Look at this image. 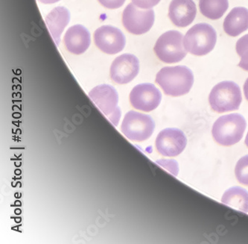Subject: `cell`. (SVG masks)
I'll return each instance as SVG.
<instances>
[{
  "mask_svg": "<svg viewBox=\"0 0 248 244\" xmlns=\"http://www.w3.org/2000/svg\"><path fill=\"white\" fill-rule=\"evenodd\" d=\"M155 81L166 95L181 97L190 91L193 85L194 76L192 70L187 66H166L158 72Z\"/></svg>",
  "mask_w": 248,
  "mask_h": 244,
  "instance_id": "obj_1",
  "label": "cell"
},
{
  "mask_svg": "<svg viewBox=\"0 0 248 244\" xmlns=\"http://www.w3.org/2000/svg\"><path fill=\"white\" fill-rule=\"evenodd\" d=\"M246 129V120L239 114H231L221 116L215 122L212 130L216 143L224 146H230L242 140Z\"/></svg>",
  "mask_w": 248,
  "mask_h": 244,
  "instance_id": "obj_2",
  "label": "cell"
},
{
  "mask_svg": "<svg viewBox=\"0 0 248 244\" xmlns=\"http://www.w3.org/2000/svg\"><path fill=\"white\" fill-rule=\"evenodd\" d=\"M216 41L217 34L214 28L207 23H198L186 34L184 48L192 55L203 56L213 50Z\"/></svg>",
  "mask_w": 248,
  "mask_h": 244,
  "instance_id": "obj_3",
  "label": "cell"
},
{
  "mask_svg": "<svg viewBox=\"0 0 248 244\" xmlns=\"http://www.w3.org/2000/svg\"><path fill=\"white\" fill-rule=\"evenodd\" d=\"M240 87L233 81H221L216 84L209 96L210 106L217 113L238 110L242 103Z\"/></svg>",
  "mask_w": 248,
  "mask_h": 244,
  "instance_id": "obj_4",
  "label": "cell"
},
{
  "mask_svg": "<svg viewBox=\"0 0 248 244\" xmlns=\"http://www.w3.org/2000/svg\"><path fill=\"white\" fill-rule=\"evenodd\" d=\"M184 35L179 32L171 30L162 34L154 47L155 55L166 64L177 63L182 61L186 50L183 45Z\"/></svg>",
  "mask_w": 248,
  "mask_h": 244,
  "instance_id": "obj_5",
  "label": "cell"
},
{
  "mask_svg": "<svg viewBox=\"0 0 248 244\" xmlns=\"http://www.w3.org/2000/svg\"><path fill=\"white\" fill-rule=\"evenodd\" d=\"M89 97L107 118L114 126H117L121 117V111L118 106L119 96L114 87L108 84L96 86L89 93Z\"/></svg>",
  "mask_w": 248,
  "mask_h": 244,
  "instance_id": "obj_6",
  "label": "cell"
},
{
  "mask_svg": "<svg viewBox=\"0 0 248 244\" xmlns=\"http://www.w3.org/2000/svg\"><path fill=\"white\" fill-rule=\"evenodd\" d=\"M121 129L126 138L140 142L146 141L152 135L155 123L149 115L131 111L124 116Z\"/></svg>",
  "mask_w": 248,
  "mask_h": 244,
  "instance_id": "obj_7",
  "label": "cell"
},
{
  "mask_svg": "<svg viewBox=\"0 0 248 244\" xmlns=\"http://www.w3.org/2000/svg\"><path fill=\"white\" fill-rule=\"evenodd\" d=\"M155 23L153 9H142L130 3L124 8L123 14V23L127 31L140 35L148 33Z\"/></svg>",
  "mask_w": 248,
  "mask_h": 244,
  "instance_id": "obj_8",
  "label": "cell"
},
{
  "mask_svg": "<svg viewBox=\"0 0 248 244\" xmlns=\"http://www.w3.org/2000/svg\"><path fill=\"white\" fill-rule=\"evenodd\" d=\"M94 42L102 52L115 55L123 50L126 39L120 29L111 26H103L94 33Z\"/></svg>",
  "mask_w": 248,
  "mask_h": 244,
  "instance_id": "obj_9",
  "label": "cell"
},
{
  "mask_svg": "<svg viewBox=\"0 0 248 244\" xmlns=\"http://www.w3.org/2000/svg\"><path fill=\"white\" fill-rule=\"evenodd\" d=\"M162 99L160 91L150 83L135 86L130 94V102L134 109L149 112L159 106Z\"/></svg>",
  "mask_w": 248,
  "mask_h": 244,
  "instance_id": "obj_10",
  "label": "cell"
},
{
  "mask_svg": "<svg viewBox=\"0 0 248 244\" xmlns=\"http://www.w3.org/2000/svg\"><path fill=\"white\" fill-rule=\"evenodd\" d=\"M185 134L177 129H166L160 131L156 137V150L166 157H175L186 146Z\"/></svg>",
  "mask_w": 248,
  "mask_h": 244,
  "instance_id": "obj_11",
  "label": "cell"
},
{
  "mask_svg": "<svg viewBox=\"0 0 248 244\" xmlns=\"http://www.w3.org/2000/svg\"><path fill=\"white\" fill-rule=\"evenodd\" d=\"M140 62L135 55L123 54L113 61L110 66V77L120 84L131 82L138 75Z\"/></svg>",
  "mask_w": 248,
  "mask_h": 244,
  "instance_id": "obj_12",
  "label": "cell"
},
{
  "mask_svg": "<svg viewBox=\"0 0 248 244\" xmlns=\"http://www.w3.org/2000/svg\"><path fill=\"white\" fill-rule=\"evenodd\" d=\"M196 15V5L193 0H172L169 8V17L177 27L192 24Z\"/></svg>",
  "mask_w": 248,
  "mask_h": 244,
  "instance_id": "obj_13",
  "label": "cell"
},
{
  "mask_svg": "<svg viewBox=\"0 0 248 244\" xmlns=\"http://www.w3.org/2000/svg\"><path fill=\"white\" fill-rule=\"evenodd\" d=\"M63 41L69 52L81 55L85 52L91 45V34L82 25H75L66 31Z\"/></svg>",
  "mask_w": 248,
  "mask_h": 244,
  "instance_id": "obj_14",
  "label": "cell"
},
{
  "mask_svg": "<svg viewBox=\"0 0 248 244\" xmlns=\"http://www.w3.org/2000/svg\"><path fill=\"white\" fill-rule=\"evenodd\" d=\"M70 20V14L64 7H56L46 16L45 21L56 46L61 42V37Z\"/></svg>",
  "mask_w": 248,
  "mask_h": 244,
  "instance_id": "obj_15",
  "label": "cell"
},
{
  "mask_svg": "<svg viewBox=\"0 0 248 244\" xmlns=\"http://www.w3.org/2000/svg\"><path fill=\"white\" fill-rule=\"evenodd\" d=\"M224 32L231 37H237L248 29V10L244 7H235L224 19Z\"/></svg>",
  "mask_w": 248,
  "mask_h": 244,
  "instance_id": "obj_16",
  "label": "cell"
},
{
  "mask_svg": "<svg viewBox=\"0 0 248 244\" xmlns=\"http://www.w3.org/2000/svg\"><path fill=\"white\" fill-rule=\"evenodd\" d=\"M221 202L226 206L248 213V192L240 187L230 188L223 195Z\"/></svg>",
  "mask_w": 248,
  "mask_h": 244,
  "instance_id": "obj_17",
  "label": "cell"
},
{
  "mask_svg": "<svg viewBox=\"0 0 248 244\" xmlns=\"http://www.w3.org/2000/svg\"><path fill=\"white\" fill-rule=\"evenodd\" d=\"M229 7L228 0H200L201 13L208 19L216 20L224 16Z\"/></svg>",
  "mask_w": 248,
  "mask_h": 244,
  "instance_id": "obj_18",
  "label": "cell"
},
{
  "mask_svg": "<svg viewBox=\"0 0 248 244\" xmlns=\"http://www.w3.org/2000/svg\"><path fill=\"white\" fill-rule=\"evenodd\" d=\"M235 49L237 54L241 58L239 63V67L248 71V34L241 37L237 41Z\"/></svg>",
  "mask_w": 248,
  "mask_h": 244,
  "instance_id": "obj_19",
  "label": "cell"
},
{
  "mask_svg": "<svg viewBox=\"0 0 248 244\" xmlns=\"http://www.w3.org/2000/svg\"><path fill=\"white\" fill-rule=\"evenodd\" d=\"M235 174L239 183L248 186V155H245L237 162Z\"/></svg>",
  "mask_w": 248,
  "mask_h": 244,
  "instance_id": "obj_20",
  "label": "cell"
},
{
  "mask_svg": "<svg viewBox=\"0 0 248 244\" xmlns=\"http://www.w3.org/2000/svg\"><path fill=\"white\" fill-rule=\"evenodd\" d=\"M133 3L142 9H151L156 6L161 0H131Z\"/></svg>",
  "mask_w": 248,
  "mask_h": 244,
  "instance_id": "obj_21",
  "label": "cell"
},
{
  "mask_svg": "<svg viewBox=\"0 0 248 244\" xmlns=\"http://www.w3.org/2000/svg\"><path fill=\"white\" fill-rule=\"evenodd\" d=\"M101 5L108 9H116L123 6L125 0H98Z\"/></svg>",
  "mask_w": 248,
  "mask_h": 244,
  "instance_id": "obj_22",
  "label": "cell"
},
{
  "mask_svg": "<svg viewBox=\"0 0 248 244\" xmlns=\"http://www.w3.org/2000/svg\"><path fill=\"white\" fill-rule=\"evenodd\" d=\"M244 94H245L247 100L248 101V78L245 81V84H244Z\"/></svg>",
  "mask_w": 248,
  "mask_h": 244,
  "instance_id": "obj_23",
  "label": "cell"
},
{
  "mask_svg": "<svg viewBox=\"0 0 248 244\" xmlns=\"http://www.w3.org/2000/svg\"><path fill=\"white\" fill-rule=\"evenodd\" d=\"M37 1L44 4H53L59 2L60 0H37Z\"/></svg>",
  "mask_w": 248,
  "mask_h": 244,
  "instance_id": "obj_24",
  "label": "cell"
},
{
  "mask_svg": "<svg viewBox=\"0 0 248 244\" xmlns=\"http://www.w3.org/2000/svg\"><path fill=\"white\" fill-rule=\"evenodd\" d=\"M245 144H246L247 146L248 147V134H247L246 138H245Z\"/></svg>",
  "mask_w": 248,
  "mask_h": 244,
  "instance_id": "obj_25",
  "label": "cell"
}]
</instances>
